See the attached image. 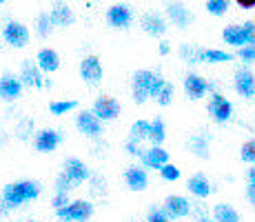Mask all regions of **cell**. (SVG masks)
Returning a JSON list of instances; mask_svg holds the SVG:
<instances>
[{"mask_svg": "<svg viewBox=\"0 0 255 222\" xmlns=\"http://www.w3.org/2000/svg\"><path fill=\"white\" fill-rule=\"evenodd\" d=\"M40 196V187L31 180H20V182H11L2 189V200L9 205V209L22 207L24 202L36 200Z\"/></svg>", "mask_w": 255, "mask_h": 222, "instance_id": "6da1fadb", "label": "cell"}, {"mask_svg": "<svg viewBox=\"0 0 255 222\" xmlns=\"http://www.w3.org/2000/svg\"><path fill=\"white\" fill-rule=\"evenodd\" d=\"M56 216L65 222H87L93 216V205L87 200H73L67 207L58 209Z\"/></svg>", "mask_w": 255, "mask_h": 222, "instance_id": "7a4b0ae2", "label": "cell"}, {"mask_svg": "<svg viewBox=\"0 0 255 222\" xmlns=\"http://www.w3.org/2000/svg\"><path fill=\"white\" fill-rule=\"evenodd\" d=\"M155 71H149V69H140V71L133 73L131 78V87H133V100L142 105L146 98H151V85H153Z\"/></svg>", "mask_w": 255, "mask_h": 222, "instance_id": "3957f363", "label": "cell"}, {"mask_svg": "<svg viewBox=\"0 0 255 222\" xmlns=\"http://www.w3.org/2000/svg\"><path fill=\"white\" fill-rule=\"evenodd\" d=\"M209 113H211V118H213L215 122H220V125L229 122L231 120V116H233L231 100H227L222 93H213L211 100H209Z\"/></svg>", "mask_w": 255, "mask_h": 222, "instance_id": "277c9868", "label": "cell"}, {"mask_svg": "<svg viewBox=\"0 0 255 222\" xmlns=\"http://www.w3.org/2000/svg\"><path fill=\"white\" fill-rule=\"evenodd\" d=\"M2 38H4V42L11 44V47L22 49V47H27V42H29V29L24 27L22 22L11 20V22L4 24V29H2Z\"/></svg>", "mask_w": 255, "mask_h": 222, "instance_id": "5b68a950", "label": "cell"}, {"mask_svg": "<svg viewBox=\"0 0 255 222\" xmlns=\"http://www.w3.org/2000/svg\"><path fill=\"white\" fill-rule=\"evenodd\" d=\"M184 91L191 100H200V98H204L209 91H215V85L204 80L198 73H189V76L184 78Z\"/></svg>", "mask_w": 255, "mask_h": 222, "instance_id": "8992f818", "label": "cell"}, {"mask_svg": "<svg viewBox=\"0 0 255 222\" xmlns=\"http://www.w3.org/2000/svg\"><path fill=\"white\" fill-rule=\"evenodd\" d=\"M107 20L116 29H127L133 22V11H131V7L127 2H116V4H111L109 11H107Z\"/></svg>", "mask_w": 255, "mask_h": 222, "instance_id": "52a82bcc", "label": "cell"}, {"mask_svg": "<svg viewBox=\"0 0 255 222\" xmlns=\"http://www.w3.org/2000/svg\"><path fill=\"white\" fill-rule=\"evenodd\" d=\"M76 127L80 133H85L87 138H100L102 136V120L93 111H82L76 118Z\"/></svg>", "mask_w": 255, "mask_h": 222, "instance_id": "ba28073f", "label": "cell"}, {"mask_svg": "<svg viewBox=\"0 0 255 222\" xmlns=\"http://www.w3.org/2000/svg\"><path fill=\"white\" fill-rule=\"evenodd\" d=\"M166 16L180 29H186L193 22V13H191L189 9H186V4L180 2V0H169V2H166Z\"/></svg>", "mask_w": 255, "mask_h": 222, "instance_id": "9c48e42d", "label": "cell"}, {"mask_svg": "<svg viewBox=\"0 0 255 222\" xmlns=\"http://www.w3.org/2000/svg\"><path fill=\"white\" fill-rule=\"evenodd\" d=\"M91 111L96 113L102 122H109V120H116V118L120 116V105H118L116 98L102 96V98H98V100L93 102V109Z\"/></svg>", "mask_w": 255, "mask_h": 222, "instance_id": "30bf717a", "label": "cell"}, {"mask_svg": "<svg viewBox=\"0 0 255 222\" xmlns=\"http://www.w3.org/2000/svg\"><path fill=\"white\" fill-rule=\"evenodd\" d=\"M80 78L87 85H98L102 80V62L98 56H87L80 62Z\"/></svg>", "mask_w": 255, "mask_h": 222, "instance_id": "8fae6325", "label": "cell"}, {"mask_svg": "<svg viewBox=\"0 0 255 222\" xmlns=\"http://www.w3.org/2000/svg\"><path fill=\"white\" fill-rule=\"evenodd\" d=\"M235 91L242 98H255V73L249 69H238L235 71Z\"/></svg>", "mask_w": 255, "mask_h": 222, "instance_id": "7c38bea8", "label": "cell"}, {"mask_svg": "<svg viewBox=\"0 0 255 222\" xmlns=\"http://www.w3.org/2000/svg\"><path fill=\"white\" fill-rule=\"evenodd\" d=\"M22 93V80L16 76H11V73H4L2 78H0V98L7 102L11 100H18Z\"/></svg>", "mask_w": 255, "mask_h": 222, "instance_id": "4fadbf2b", "label": "cell"}, {"mask_svg": "<svg viewBox=\"0 0 255 222\" xmlns=\"http://www.w3.org/2000/svg\"><path fill=\"white\" fill-rule=\"evenodd\" d=\"M33 145H36V151H40V154H51V151H56L58 145H60V133L56 129H42L36 133Z\"/></svg>", "mask_w": 255, "mask_h": 222, "instance_id": "5bb4252c", "label": "cell"}, {"mask_svg": "<svg viewBox=\"0 0 255 222\" xmlns=\"http://www.w3.org/2000/svg\"><path fill=\"white\" fill-rule=\"evenodd\" d=\"M65 174L71 178L76 185H82V182L91 180V171L80 158H67L65 160Z\"/></svg>", "mask_w": 255, "mask_h": 222, "instance_id": "9a60e30c", "label": "cell"}, {"mask_svg": "<svg viewBox=\"0 0 255 222\" xmlns=\"http://www.w3.org/2000/svg\"><path fill=\"white\" fill-rule=\"evenodd\" d=\"M142 29H144L149 36H153V38H162L164 33H166V20H164V16H160V13H155V11H149V13H144L142 16Z\"/></svg>", "mask_w": 255, "mask_h": 222, "instance_id": "2e32d148", "label": "cell"}, {"mask_svg": "<svg viewBox=\"0 0 255 222\" xmlns=\"http://www.w3.org/2000/svg\"><path fill=\"white\" fill-rule=\"evenodd\" d=\"M42 69L38 67V62H31V60H27L22 65V71H20V80H22V85H27V87H33V89H40V87H45V78H42Z\"/></svg>", "mask_w": 255, "mask_h": 222, "instance_id": "e0dca14e", "label": "cell"}, {"mask_svg": "<svg viewBox=\"0 0 255 222\" xmlns=\"http://www.w3.org/2000/svg\"><path fill=\"white\" fill-rule=\"evenodd\" d=\"M164 211L171 216L173 220L178 218H186L191 214V202L184 198V196H169L164 200Z\"/></svg>", "mask_w": 255, "mask_h": 222, "instance_id": "ac0fdd59", "label": "cell"}, {"mask_svg": "<svg viewBox=\"0 0 255 222\" xmlns=\"http://www.w3.org/2000/svg\"><path fill=\"white\" fill-rule=\"evenodd\" d=\"M142 160V165L146 167V169H162V167L169 162V154L162 149V145H153L151 149H146L144 151V156L140 158Z\"/></svg>", "mask_w": 255, "mask_h": 222, "instance_id": "d6986e66", "label": "cell"}, {"mask_svg": "<svg viewBox=\"0 0 255 222\" xmlns=\"http://www.w3.org/2000/svg\"><path fill=\"white\" fill-rule=\"evenodd\" d=\"M186 189L191 191V194L195 196V198H209L211 191H213V187H211L209 178L204 174H195L189 178V182H186Z\"/></svg>", "mask_w": 255, "mask_h": 222, "instance_id": "ffe728a7", "label": "cell"}, {"mask_svg": "<svg viewBox=\"0 0 255 222\" xmlns=\"http://www.w3.org/2000/svg\"><path fill=\"white\" fill-rule=\"evenodd\" d=\"M125 180L131 191H144L146 185H149V176H146V171L140 169V167H129V169L125 171Z\"/></svg>", "mask_w": 255, "mask_h": 222, "instance_id": "44dd1931", "label": "cell"}, {"mask_svg": "<svg viewBox=\"0 0 255 222\" xmlns=\"http://www.w3.org/2000/svg\"><path fill=\"white\" fill-rule=\"evenodd\" d=\"M36 62L45 73H53V71H58V67H60V56H58L53 49H40L36 56Z\"/></svg>", "mask_w": 255, "mask_h": 222, "instance_id": "7402d4cb", "label": "cell"}, {"mask_svg": "<svg viewBox=\"0 0 255 222\" xmlns=\"http://www.w3.org/2000/svg\"><path fill=\"white\" fill-rule=\"evenodd\" d=\"M222 40L227 44H231V47H244L247 44V36H244V27L242 24H229V27H224L222 31Z\"/></svg>", "mask_w": 255, "mask_h": 222, "instance_id": "603a6c76", "label": "cell"}, {"mask_svg": "<svg viewBox=\"0 0 255 222\" xmlns=\"http://www.w3.org/2000/svg\"><path fill=\"white\" fill-rule=\"evenodd\" d=\"M51 20L56 27H71L76 22V16H73V11L67 4H56L51 9Z\"/></svg>", "mask_w": 255, "mask_h": 222, "instance_id": "cb8c5ba5", "label": "cell"}, {"mask_svg": "<svg viewBox=\"0 0 255 222\" xmlns=\"http://www.w3.org/2000/svg\"><path fill=\"white\" fill-rule=\"evenodd\" d=\"M233 53L222 51V49H200V62L218 65V62H231Z\"/></svg>", "mask_w": 255, "mask_h": 222, "instance_id": "d4e9b609", "label": "cell"}, {"mask_svg": "<svg viewBox=\"0 0 255 222\" xmlns=\"http://www.w3.org/2000/svg\"><path fill=\"white\" fill-rule=\"evenodd\" d=\"M189 149L191 154H195L198 158H209V136H204V133H195V136L189 138Z\"/></svg>", "mask_w": 255, "mask_h": 222, "instance_id": "484cf974", "label": "cell"}, {"mask_svg": "<svg viewBox=\"0 0 255 222\" xmlns=\"http://www.w3.org/2000/svg\"><path fill=\"white\" fill-rule=\"evenodd\" d=\"M149 133H151V122L135 120L133 125H131V129H129V140L140 145L142 140H149Z\"/></svg>", "mask_w": 255, "mask_h": 222, "instance_id": "4316f807", "label": "cell"}, {"mask_svg": "<svg viewBox=\"0 0 255 222\" xmlns=\"http://www.w3.org/2000/svg\"><path fill=\"white\" fill-rule=\"evenodd\" d=\"M213 218L218 222H240L238 211H235L231 205H218L213 209Z\"/></svg>", "mask_w": 255, "mask_h": 222, "instance_id": "83f0119b", "label": "cell"}, {"mask_svg": "<svg viewBox=\"0 0 255 222\" xmlns=\"http://www.w3.org/2000/svg\"><path fill=\"white\" fill-rule=\"evenodd\" d=\"M53 20H51V13H40V16L36 18V36L38 38H49L53 31Z\"/></svg>", "mask_w": 255, "mask_h": 222, "instance_id": "f1b7e54d", "label": "cell"}, {"mask_svg": "<svg viewBox=\"0 0 255 222\" xmlns=\"http://www.w3.org/2000/svg\"><path fill=\"white\" fill-rule=\"evenodd\" d=\"M166 138V127H164V120L162 118H155L153 122H151V133H149V140L153 142V145H162Z\"/></svg>", "mask_w": 255, "mask_h": 222, "instance_id": "f546056e", "label": "cell"}, {"mask_svg": "<svg viewBox=\"0 0 255 222\" xmlns=\"http://www.w3.org/2000/svg\"><path fill=\"white\" fill-rule=\"evenodd\" d=\"M78 107L76 100H53L51 105H49V111L53 113V116H65V113L73 111Z\"/></svg>", "mask_w": 255, "mask_h": 222, "instance_id": "4dcf8cb0", "label": "cell"}, {"mask_svg": "<svg viewBox=\"0 0 255 222\" xmlns=\"http://www.w3.org/2000/svg\"><path fill=\"white\" fill-rule=\"evenodd\" d=\"M180 58H182L184 62H189V65H198L200 47H195V44H182V47H180Z\"/></svg>", "mask_w": 255, "mask_h": 222, "instance_id": "1f68e13d", "label": "cell"}, {"mask_svg": "<svg viewBox=\"0 0 255 222\" xmlns=\"http://www.w3.org/2000/svg\"><path fill=\"white\" fill-rule=\"evenodd\" d=\"M231 7V0H207V11L211 16H224Z\"/></svg>", "mask_w": 255, "mask_h": 222, "instance_id": "d6a6232c", "label": "cell"}, {"mask_svg": "<svg viewBox=\"0 0 255 222\" xmlns=\"http://www.w3.org/2000/svg\"><path fill=\"white\" fill-rule=\"evenodd\" d=\"M155 102H158L160 107H169L171 102H173V85L171 82H164V87L160 89V93L153 98Z\"/></svg>", "mask_w": 255, "mask_h": 222, "instance_id": "836d02e7", "label": "cell"}, {"mask_svg": "<svg viewBox=\"0 0 255 222\" xmlns=\"http://www.w3.org/2000/svg\"><path fill=\"white\" fill-rule=\"evenodd\" d=\"M240 158H242L247 165H255V138L253 140H247L240 149Z\"/></svg>", "mask_w": 255, "mask_h": 222, "instance_id": "e575fe53", "label": "cell"}, {"mask_svg": "<svg viewBox=\"0 0 255 222\" xmlns=\"http://www.w3.org/2000/svg\"><path fill=\"white\" fill-rule=\"evenodd\" d=\"M76 187H78V185L71 180L69 176L65 174V171H62V174L56 178V191H62V194H69V191H71V189H76Z\"/></svg>", "mask_w": 255, "mask_h": 222, "instance_id": "d590c367", "label": "cell"}, {"mask_svg": "<svg viewBox=\"0 0 255 222\" xmlns=\"http://www.w3.org/2000/svg\"><path fill=\"white\" fill-rule=\"evenodd\" d=\"M160 176H162L166 182H175V180H180V169L175 165H171V162H166L162 169H160Z\"/></svg>", "mask_w": 255, "mask_h": 222, "instance_id": "8d00e7d4", "label": "cell"}, {"mask_svg": "<svg viewBox=\"0 0 255 222\" xmlns=\"http://www.w3.org/2000/svg\"><path fill=\"white\" fill-rule=\"evenodd\" d=\"M146 222H173V218L164 211V207L162 209H155L153 207V209L149 211V216H146Z\"/></svg>", "mask_w": 255, "mask_h": 222, "instance_id": "74e56055", "label": "cell"}, {"mask_svg": "<svg viewBox=\"0 0 255 222\" xmlns=\"http://www.w3.org/2000/svg\"><path fill=\"white\" fill-rule=\"evenodd\" d=\"M238 58L242 62H255V44H244V47H240Z\"/></svg>", "mask_w": 255, "mask_h": 222, "instance_id": "f35d334b", "label": "cell"}, {"mask_svg": "<svg viewBox=\"0 0 255 222\" xmlns=\"http://www.w3.org/2000/svg\"><path fill=\"white\" fill-rule=\"evenodd\" d=\"M69 194H62V191H56V196H53V200H51V205H53V209H62V207H67L69 205Z\"/></svg>", "mask_w": 255, "mask_h": 222, "instance_id": "ab89813d", "label": "cell"}, {"mask_svg": "<svg viewBox=\"0 0 255 222\" xmlns=\"http://www.w3.org/2000/svg\"><path fill=\"white\" fill-rule=\"evenodd\" d=\"M242 27H244V36H247V44H255V20H247Z\"/></svg>", "mask_w": 255, "mask_h": 222, "instance_id": "60d3db41", "label": "cell"}, {"mask_svg": "<svg viewBox=\"0 0 255 222\" xmlns=\"http://www.w3.org/2000/svg\"><path fill=\"white\" fill-rule=\"evenodd\" d=\"M127 154H129V156H138V158H142V156H144V149H142L138 142L127 140Z\"/></svg>", "mask_w": 255, "mask_h": 222, "instance_id": "b9f144b4", "label": "cell"}, {"mask_svg": "<svg viewBox=\"0 0 255 222\" xmlns=\"http://www.w3.org/2000/svg\"><path fill=\"white\" fill-rule=\"evenodd\" d=\"M247 198L255 207V180H249V185H247Z\"/></svg>", "mask_w": 255, "mask_h": 222, "instance_id": "7bdbcfd3", "label": "cell"}, {"mask_svg": "<svg viewBox=\"0 0 255 222\" xmlns=\"http://www.w3.org/2000/svg\"><path fill=\"white\" fill-rule=\"evenodd\" d=\"M27 129H33V122L31 120H24L22 122V127L18 129V138H22V140H24V138H27Z\"/></svg>", "mask_w": 255, "mask_h": 222, "instance_id": "ee69618b", "label": "cell"}, {"mask_svg": "<svg viewBox=\"0 0 255 222\" xmlns=\"http://www.w3.org/2000/svg\"><path fill=\"white\" fill-rule=\"evenodd\" d=\"M235 4L242 9H253L255 7V0H235Z\"/></svg>", "mask_w": 255, "mask_h": 222, "instance_id": "f6af8a7d", "label": "cell"}, {"mask_svg": "<svg viewBox=\"0 0 255 222\" xmlns=\"http://www.w3.org/2000/svg\"><path fill=\"white\" fill-rule=\"evenodd\" d=\"M169 51H171L169 42H166V40H162V42H160V56H166V53H169Z\"/></svg>", "mask_w": 255, "mask_h": 222, "instance_id": "bcb514c9", "label": "cell"}, {"mask_svg": "<svg viewBox=\"0 0 255 222\" xmlns=\"http://www.w3.org/2000/svg\"><path fill=\"white\" fill-rule=\"evenodd\" d=\"M7 211H9V205L4 200H0V218H4V216H7Z\"/></svg>", "mask_w": 255, "mask_h": 222, "instance_id": "7dc6e473", "label": "cell"}, {"mask_svg": "<svg viewBox=\"0 0 255 222\" xmlns=\"http://www.w3.org/2000/svg\"><path fill=\"white\" fill-rule=\"evenodd\" d=\"M249 180H255V165H251V169H249Z\"/></svg>", "mask_w": 255, "mask_h": 222, "instance_id": "c3c4849f", "label": "cell"}, {"mask_svg": "<svg viewBox=\"0 0 255 222\" xmlns=\"http://www.w3.org/2000/svg\"><path fill=\"white\" fill-rule=\"evenodd\" d=\"M200 222H218V220H215V218H213V220H209V218H200Z\"/></svg>", "mask_w": 255, "mask_h": 222, "instance_id": "681fc988", "label": "cell"}, {"mask_svg": "<svg viewBox=\"0 0 255 222\" xmlns=\"http://www.w3.org/2000/svg\"><path fill=\"white\" fill-rule=\"evenodd\" d=\"M27 222H36V220H27Z\"/></svg>", "mask_w": 255, "mask_h": 222, "instance_id": "f907efd6", "label": "cell"}, {"mask_svg": "<svg viewBox=\"0 0 255 222\" xmlns=\"http://www.w3.org/2000/svg\"><path fill=\"white\" fill-rule=\"evenodd\" d=\"M2 2H4V0H0V4H2Z\"/></svg>", "mask_w": 255, "mask_h": 222, "instance_id": "816d5d0a", "label": "cell"}, {"mask_svg": "<svg viewBox=\"0 0 255 222\" xmlns=\"http://www.w3.org/2000/svg\"><path fill=\"white\" fill-rule=\"evenodd\" d=\"M0 49H2V44H0Z\"/></svg>", "mask_w": 255, "mask_h": 222, "instance_id": "f5cc1de1", "label": "cell"}]
</instances>
